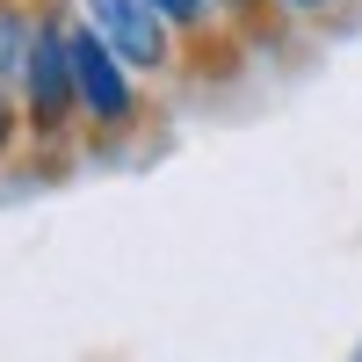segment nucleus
I'll list each match as a JSON object with an SVG mask.
<instances>
[{"instance_id": "obj_6", "label": "nucleus", "mask_w": 362, "mask_h": 362, "mask_svg": "<svg viewBox=\"0 0 362 362\" xmlns=\"http://www.w3.org/2000/svg\"><path fill=\"white\" fill-rule=\"evenodd\" d=\"M261 15H276V22H326L334 8H348V0H254Z\"/></svg>"}, {"instance_id": "obj_1", "label": "nucleus", "mask_w": 362, "mask_h": 362, "mask_svg": "<svg viewBox=\"0 0 362 362\" xmlns=\"http://www.w3.org/2000/svg\"><path fill=\"white\" fill-rule=\"evenodd\" d=\"M15 109H22V138L29 153H73L87 138L80 124V87H73V0H44L37 22V51L15 80Z\"/></svg>"}, {"instance_id": "obj_7", "label": "nucleus", "mask_w": 362, "mask_h": 362, "mask_svg": "<svg viewBox=\"0 0 362 362\" xmlns=\"http://www.w3.org/2000/svg\"><path fill=\"white\" fill-rule=\"evenodd\" d=\"M22 109H15V87H0V167H8L15 153H22Z\"/></svg>"}, {"instance_id": "obj_5", "label": "nucleus", "mask_w": 362, "mask_h": 362, "mask_svg": "<svg viewBox=\"0 0 362 362\" xmlns=\"http://www.w3.org/2000/svg\"><path fill=\"white\" fill-rule=\"evenodd\" d=\"M145 8H160L181 44H218V37H232V22H225L218 0H145Z\"/></svg>"}, {"instance_id": "obj_3", "label": "nucleus", "mask_w": 362, "mask_h": 362, "mask_svg": "<svg viewBox=\"0 0 362 362\" xmlns=\"http://www.w3.org/2000/svg\"><path fill=\"white\" fill-rule=\"evenodd\" d=\"M73 15L95 29L138 80H160L167 87V80H181V66H189V44H181L174 22L160 8H145V0H73Z\"/></svg>"}, {"instance_id": "obj_2", "label": "nucleus", "mask_w": 362, "mask_h": 362, "mask_svg": "<svg viewBox=\"0 0 362 362\" xmlns=\"http://www.w3.org/2000/svg\"><path fill=\"white\" fill-rule=\"evenodd\" d=\"M73 87H80L87 145H116V138H131V131L145 124V80H138L80 15H73Z\"/></svg>"}, {"instance_id": "obj_4", "label": "nucleus", "mask_w": 362, "mask_h": 362, "mask_svg": "<svg viewBox=\"0 0 362 362\" xmlns=\"http://www.w3.org/2000/svg\"><path fill=\"white\" fill-rule=\"evenodd\" d=\"M37 22H44V0H0V87H15L29 51H37Z\"/></svg>"}]
</instances>
